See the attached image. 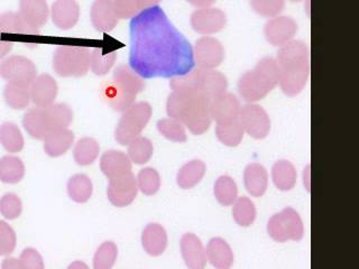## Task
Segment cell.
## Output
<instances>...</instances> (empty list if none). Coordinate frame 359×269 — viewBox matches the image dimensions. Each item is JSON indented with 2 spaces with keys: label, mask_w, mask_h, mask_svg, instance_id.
<instances>
[{
  "label": "cell",
  "mask_w": 359,
  "mask_h": 269,
  "mask_svg": "<svg viewBox=\"0 0 359 269\" xmlns=\"http://www.w3.org/2000/svg\"><path fill=\"white\" fill-rule=\"evenodd\" d=\"M129 33V67L140 78H173L194 70V48L160 6L133 17Z\"/></svg>",
  "instance_id": "6da1fadb"
},
{
  "label": "cell",
  "mask_w": 359,
  "mask_h": 269,
  "mask_svg": "<svg viewBox=\"0 0 359 269\" xmlns=\"http://www.w3.org/2000/svg\"><path fill=\"white\" fill-rule=\"evenodd\" d=\"M166 102L168 117L181 121L194 134H202L210 127V99L188 85L171 88Z\"/></svg>",
  "instance_id": "7a4b0ae2"
},
{
  "label": "cell",
  "mask_w": 359,
  "mask_h": 269,
  "mask_svg": "<svg viewBox=\"0 0 359 269\" xmlns=\"http://www.w3.org/2000/svg\"><path fill=\"white\" fill-rule=\"evenodd\" d=\"M280 89L295 97L304 89L310 74L309 48L300 41H291L280 46L275 59Z\"/></svg>",
  "instance_id": "3957f363"
},
{
  "label": "cell",
  "mask_w": 359,
  "mask_h": 269,
  "mask_svg": "<svg viewBox=\"0 0 359 269\" xmlns=\"http://www.w3.org/2000/svg\"><path fill=\"white\" fill-rule=\"evenodd\" d=\"M145 89V82L128 67L116 69L111 81L101 85V97L116 111L123 112L135 104L138 93Z\"/></svg>",
  "instance_id": "277c9868"
},
{
  "label": "cell",
  "mask_w": 359,
  "mask_h": 269,
  "mask_svg": "<svg viewBox=\"0 0 359 269\" xmlns=\"http://www.w3.org/2000/svg\"><path fill=\"white\" fill-rule=\"evenodd\" d=\"M278 83V69L273 57H265L258 62L254 70L241 76L238 82V91L241 98L247 102L262 100Z\"/></svg>",
  "instance_id": "5b68a950"
},
{
  "label": "cell",
  "mask_w": 359,
  "mask_h": 269,
  "mask_svg": "<svg viewBox=\"0 0 359 269\" xmlns=\"http://www.w3.org/2000/svg\"><path fill=\"white\" fill-rule=\"evenodd\" d=\"M53 69L62 78H81L90 70V48L60 45L53 55Z\"/></svg>",
  "instance_id": "8992f818"
},
{
  "label": "cell",
  "mask_w": 359,
  "mask_h": 269,
  "mask_svg": "<svg viewBox=\"0 0 359 269\" xmlns=\"http://www.w3.org/2000/svg\"><path fill=\"white\" fill-rule=\"evenodd\" d=\"M179 85L196 88L212 100L213 98L226 92L228 81L227 78L218 71L205 70V69L198 67L185 76L172 78L170 87H179Z\"/></svg>",
  "instance_id": "52a82bcc"
},
{
  "label": "cell",
  "mask_w": 359,
  "mask_h": 269,
  "mask_svg": "<svg viewBox=\"0 0 359 269\" xmlns=\"http://www.w3.org/2000/svg\"><path fill=\"white\" fill-rule=\"evenodd\" d=\"M151 106L147 102H138L123 111V117L116 128L115 138L121 145H128L135 138L140 137L151 120Z\"/></svg>",
  "instance_id": "ba28073f"
},
{
  "label": "cell",
  "mask_w": 359,
  "mask_h": 269,
  "mask_svg": "<svg viewBox=\"0 0 359 269\" xmlns=\"http://www.w3.org/2000/svg\"><path fill=\"white\" fill-rule=\"evenodd\" d=\"M267 231L278 242L300 241L304 235V227L299 213L292 207H286L269 219Z\"/></svg>",
  "instance_id": "9c48e42d"
},
{
  "label": "cell",
  "mask_w": 359,
  "mask_h": 269,
  "mask_svg": "<svg viewBox=\"0 0 359 269\" xmlns=\"http://www.w3.org/2000/svg\"><path fill=\"white\" fill-rule=\"evenodd\" d=\"M0 76L8 83L31 87L37 76L36 67L25 56H9L0 63Z\"/></svg>",
  "instance_id": "30bf717a"
},
{
  "label": "cell",
  "mask_w": 359,
  "mask_h": 269,
  "mask_svg": "<svg viewBox=\"0 0 359 269\" xmlns=\"http://www.w3.org/2000/svg\"><path fill=\"white\" fill-rule=\"evenodd\" d=\"M238 120L244 132L255 139H264L271 130L269 115L258 104H250L241 108Z\"/></svg>",
  "instance_id": "8fae6325"
},
{
  "label": "cell",
  "mask_w": 359,
  "mask_h": 269,
  "mask_svg": "<svg viewBox=\"0 0 359 269\" xmlns=\"http://www.w3.org/2000/svg\"><path fill=\"white\" fill-rule=\"evenodd\" d=\"M194 59L200 69L216 70L224 59V50L222 43L213 37H202L194 46Z\"/></svg>",
  "instance_id": "7c38bea8"
},
{
  "label": "cell",
  "mask_w": 359,
  "mask_h": 269,
  "mask_svg": "<svg viewBox=\"0 0 359 269\" xmlns=\"http://www.w3.org/2000/svg\"><path fill=\"white\" fill-rule=\"evenodd\" d=\"M137 181L134 174H125L123 177L110 179L107 188V195L112 205L117 207H127L137 196Z\"/></svg>",
  "instance_id": "4fadbf2b"
},
{
  "label": "cell",
  "mask_w": 359,
  "mask_h": 269,
  "mask_svg": "<svg viewBox=\"0 0 359 269\" xmlns=\"http://www.w3.org/2000/svg\"><path fill=\"white\" fill-rule=\"evenodd\" d=\"M227 24V16L224 11L212 7L200 8L191 15V26L196 33L211 35L222 31Z\"/></svg>",
  "instance_id": "5bb4252c"
},
{
  "label": "cell",
  "mask_w": 359,
  "mask_h": 269,
  "mask_svg": "<svg viewBox=\"0 0 359 269\" xmlns=\"http://www.w3.org/2000/svg\"><path fill=\"white\" fill-rule=\"evenodd\" d=\"M297 32V22L291 17H272V20H269L264 27L267 42L274 46H283L291 42Z\"/></svg>",
  "instance_id": "9a60e30c"
},
{
  "label": "cell",
  "mask_w": 359,
  "mask_h": 269,
  "mask_svg": "<svg viewBox=\"0 0 359 269\" xmlns=\"http://www.w3.org/2000/svg\"><path fill=\"white\" fill-rule=\"evenodd\" d=\"M29 92L31 100L37 108H48L54 104L59 92V87L53 76L50 74H41L31 84Z\"/></svg>",
  "instance_id": "2e32d148"
},
{
  "label": "cell",
  "mask_w": 359,
  "mask_h": 269,
  "mask_svg": "<svg viewBox=\"0 0 359 269\" xmlns=\"http://www.w3.org/2000/svg\"><path fill=\"white\" fill-rule=\"evenodd\" d=\"M50 16L56 27L67 31L78 24L80 7L76 0H55L50 8Z\"/></svg>",
  "instance_id": "e0dca14e"
},
{
  "label": "cell",
  "mask_w": 359,
  "mask_h": 269,
  "mask_svg": "<svg viewBox=\"0 0 359 269\" xmlns=\"http://www.w3.org/2000/svg\"><path fill=\"white\" fill-rule=\"evenodd\" d=\"M181 251L189 269H205L207 254L205 247L194 233H185L181 238Z\"/></svg>",
  "instance_id": "ac0fdd59"
},
{
  "label": "cell",
  "mask_w": 359,
  "mask_h": 269,
  "mask_svg": "<svg viewBox=\"0 0 359 269\" xmlns=\"http://www.w3.org/2000/svg\"><path fill=\"white\" fill-rule=\"evenodd\" d=\"M241 102L233 93L224 92L210 101V117L218 123L238 118Z\"/></svg>",
  "instance_id": "d6986e66"
},
{
  "label": "cell",
  "mask_w": 359,
  "mask_h": 269,
  "mask_svg": "<svg viewBox=\"0 0 359 269\" xmlns=\"http://www.w3.org/2000/svg\"><path fill=\"white\" fill-rule=\"evenodd\" d=\"M90 16L93 27L102 33L111 32L117 26L119 20L112 5V0H95Z\"/></svg>",
  "instance_id": "ffe728a7"
},
{
  "label": "cell",
  "mask_w": 359,
  "mask_h": 269,
  "mask_svg": "<svg viewBox=\"0 0 359 269\" xmlns=\"http://www.w3.org/2000/svg\"><path fill=\"white\" fill-rule=\"evenodd\" d=\"M100 168L108 179H115L130 173L132 162L123 151H108L101 156Z\"/></svg>",
  "instance_id": "44dd1931"
},
{
  "label": "cell",
  "mask_w": 359,
  "mask_h": 269,
  "mask_svg": "<svg viewBox=\"0 0 359 269\" xmlns=\"http://www.w3.org/2000/svg\"><path fill=\"white\" fill-rule=\"evenodd\" d=\"M18 13L37 31L48 22L50 17V8L46 0H20Z\"/></svg>",
  "instance_id": "7402d4cb"
},
{
  "label": "cell",
  "mask_w": 359,
  "mask_h": 269,
  "mask_svg": "<svg viewBox=\"0 0 359 269\" xmlns=\"http://www.w3.org/2000/svg\"><path fill=\"white\" fill-rule=\"evenodd\" d=\"M144 249L153 257L162 255L168 247V235L164 228L158 223H149L142 235Z\"/></svg>",
  "instance_id": "603a6c76"
},
{
  "label": "cell",
  "mask_w": 359,
  "mask_h": 269,
  "mask_svg": "<svg viewBox=\"0 0 359 269\" xmlns=\"http://www.w3.org/2000/svg\"><path fill=\"white\" fill-rule=\"evenodd\" d=\"M207 259L216 269H230L233 263V250L222 238H212L207 246Z\"/></svg>",
  "instance_id": "cb8c5ba5"
},
{
  "label": "cell",
  "mask_w": 359,
  "mask_h": 269,
  "mask_svg": "<svg viewBox=\"0 0 359 269\" xmlns=\"http://www.w3.org/2000/svg\"><path fill=\"white\" fill-rule=\"evenodd\" d=\"M245 188L250 195L259 198L266 192L269 186V173L261 164L252 163L245 168Z\"/></svg>",
  "instance_id": "d4e9b609"
},
{
  "label": "cell",
  "mask_w": 359,
  "mask_h": 269,
  "mask_svg": "<svg viewBox=\"0 0 359 269\" xmlns=\"http://www.w3.org/2000/svg\"><path fill=\"white\" fill-rule=\"evenodd\" d=\"M74 142V134L67 128L56 129L48 132L44 138L45 153L50 157L65 155Z\"/></svg>",
  "instance_id": "484cf974"
},
{
  "label": "cell",
  "mask_w": 359,
  "mask_h": 269,
  "mask_svg": "<svg viewBox=\"0 0 359 269\" xmlns=\"http://www.w3.org/2000/svg\"><path fill=\"white\" fill-rule=\"evenodd\" d=\"M0 34H15L24 36H37L39 32L32 27L20 13H4L0 15Z\"/></svg>",
  "instance_id": "4316f807"
},
{
  "label": "cell",
  "mask_w": 359,
  "mask_h": 269,
  "mask_svg": "<svg viewBox=\"0 0 359 269\" xmlns=\"http://www.w3.org/2000/svg\"><path fill=\"white\" fill-rule=\"evenodd\" d=\"M43 110L48 132L56 129L67 128L72 123L73 111L67 104H53L48 108H43Z\"/></svg>",
  "instance_id": "83f0119b"
},
{
  "label": "cell",
  "mask_w": 359,
  "mask_h": 269,
  "mask_svg": "<svg viewBox=\"0 0 359 269\" xmlns=\"http://www.w3.org/2000/svg\"><path fill=\"white\" fill-rule=\"evenodd\" d=\"M205 174V164L200 160L187 163L180 168L177 182L180 188L189 190L199 184Z\"/></svg>",
  "instance_id": "f1b7e54d"
},
{
  "label": "cell",
  "mask_w": 359,
  "mask_h": 269,
  "mask_svg": "<svg viewBox=\"0 0 359 269\" xmlns=\"http://www.w3.org/2000/svg\"><path fill=\"white\" fill-rule=\"evenodd\" d=\"M273 182L280 191H291L297 184V170L289 160H278L272 168Z\"/></svg>",
  "instance_id": "f546056e"
},
{
  "label": "cell",
  "mask_w": 359,
  "mask_h": 269,
  "mask_svg": "<svg viewBox=\"0 0 359 269\" xmlns=\"http://www.w3.org/2000/svg\"><path fill=\"white\" fill-rule=\"evenodd\" d=\"M22 126L31 137L35 139H44L48 134V125L45 120L43 108H32L22 118Z\"/></svg>",
  "instance_id": "4dcf8cb0"
},
{
  "label": "cell",
  "mask_w": 359,
  "mask_h": 269,
  "mask_svg": "<svg viewBox=\"0 0 359 269\" xmlns=\"http://www.w3.org/2000/svg\"><path fill=\"white\" fill-rule=\"evenodd\" d=\"M244 129L239 123L238 118L233 120L217 123L216 134L218 139L228 147H236L244 138Z\"/></svg>",
  "instance_id": "1f68e13d"
},
{
  "label": "cell",
  "mask_w": 359,
  "mask_h": 269,
  "mask_svg": "<svg viewBox=\"0 0 359 269\" xmlns=\"http://www.w3.org/2000/svg\"><path fill=\"white\" fill-rule=\"evenodd\" d=\"M25 175V165L16 156H5L0 160V181L7 184L20 182Z\"/></svg>",
  "instance_id": "d6a6232c"
},
{
  "label": "cell",
  "mask_w": 359,
  "mask_h": 269,
  "mask_svg": "<svg viewBox=\"0 0 359 269\" xmlns=\"http://www.w3.org/2000/svg\"><path fill=\"white\" fill-rule=\"evenodd\" d=\"M93 192L91 179L84 174H76L67 182V193L76 203H86Z\"/></svg>",
  "instance_id": "836d02e7"
},
{
  "label": "cell",
  "mask_w": 359,
  "mask_h": 269,
  "mask_svg": "<svg viewBox=\"0 0 359 269\" xmlns=\"http://www.w3.org/2000/svg\"><path fill=\"white\" fill-rule=\"evenodd\" d=\"M116 50H106L104 48H95L90 50V70L95 76H104L111 70L116 62Z\"/></svg>",
  "instance_id": "e575fe53"
},
{
  "label": "cell",
  "mask_w": 359,
  "mask_h": 269,
  "mask_svg": "<svg viewBox=\"0 0 359 269\" xmlns=\"http://www.w3.org/2000/svg\"><path fill=\"white\" fill-rule=\"evenodd\" d=\"M99 151H100V147H99L97 140L93 138L84 137L79 140L74 146L73 157L79 165L87 166L93 164L97 160Z\"/></svg>",
  "instance_id": "d590c367"
},
{
  "label": "cell",
  "mask_w": 359,
  "mask_h": 269,
  "mask_svg": "<svg viewBox=\"0 0 359 269\" xmlns=\"http://www.w3.org/2000/svg\"><path fill=\"white\" fill-rule=\"evenodd\" d=\"M4 99L6 104L13 109H25L31 102L29 87L20 85V84L7 83L4 88Z\"/></svg>",
  "instance_id": "8d00e7d4"
},
{
  "label": "cell",
  "mask_w": 359,
  "mask_h": 269,
  "mask_svg": "<svg viewBox=\"0 0 359 269\" xmlns=\"http://www.w3.org/2000/svg\"><path fill=\"white\" fill-rule=\"evenodd\" d=\"M0 144L9 153H20L24 149V137L17 125L5 123L0 126Z\"/></svg>",
  "instance_id": "74e56055"
},
{
  "label": "cell",
  "mask_w": 359,
  "mask_h": 269,
  "mask_svg": "<svg viewBox=\"0 0 359 269\" xmlns=\"http://www.w3.org/2000/svg\"><path fill=\"white\" fill-rule=\"evenodd\" d=\"M154 147L149 138L140 137L135 138L128 144V155L130 162L137 164V165H144L151 160L153 156Z\"/></svg>",
  "instance_id": "f35d334b"
},
{
  "label": "cell",
  "mask_w": 359,
  "mask_h": 269,
  "mask_svg": "<svg viewBox=\"0 0 359 269\" xmlns=\"http://www.w3.org/2000/svg\"><path fill=\"white\" fill-rule=\"evenodd\" d=\"M233 216L241 227H250L256 219V207L247 196L237 198L233 207Z\"/></svg>",
  "instance_id": "ab89813d"
},
{
  "label": "cell",
  "mask_w": 359,
  "mask_h": 269,
  "mask_svg": "<svg viewBox=\"0 0 359 269\" xmlns=\"http://www.w3.org/2000/svg\"><path fill=\"white\" fill-rule=\"evenodd\" d=\"M237 184L235 181L227 175L219 177L215 183V196L217 201L224 207H229L237 200Z\"/></svg>",
  "instance_id": "60d3db41"
},
{
  "label": "cell",
  "mask_w": 359,
  "mask_h": 269,
  "mask_svg": "<svg viewBox=\"0 0 359 269\" xmlns=\"http://www.w3.org/2000/svg\"><path fill=\"white\" fill-rule=\"evenodd\" d=\"M157 129L166 139L175 142V143H184L187 140L185 127L181 121L174 118H165L157 123Z\"/></svg>",
  "instance_id": "b9f144b4"
},
{
  "label": "cell",
  "mask_w": 359,
  "mask_h": 269,
  "mask_svg": "<svg viewBox=\"0 0 359 269\" xmlns=\"http://www.w3.org/2000/svg\"><path fill=\"white\" fill-rule=\"evenodd\" d=\"M118 249L112 241H106L99 247L93 258V268L111 269L117 261Z\"/></svg>",
  "instance_id": "7bdbcfd3"
},
{
  "label": "cell",
  "mask_w": 359,
  "mask_h": 269,
  "mask_svg": "<svg viewBox=\"0 0 359 269\" xmlns=\"http://www.w3.org/2000/svg\"><path fill=\"white\" fill-rule=\"evenodd\" d=\"M137 186L145 195H154L161 188V177L155 168L146 167L138 173Z\"/></svg>",
  "instance_id": "ee69618b"
},
{
  "label": "cell",
  "mask_w": 359,
  "mask_h": 269,
  "mask_svg": "<svg viewBox=\"0 0 359 269\" xmlns=\"http://www.w3.org/2000/svg\"><path fill=\"white\" fill-rule=\"evenodd\" d=\"M112 5L119 20L133 18L147 9L144 0H112Z\"/></svg>",
  "instance_id": "f6af8a7d"
},
{
  "label": "cell",
  "mask_w": 359,
  "mask_h": 269,
  "mask_svg": "<svg viewBox=\"0 0 359 269\" xmlns=\"http://www.w3.org/2000/svg\"><path fill=\"white\" fill-rule=\"evenodd\" d=\"M22 203L14 193H7L0 199V213L8 220H14L22 214Z\"/></svg>",
  "instance_id": "bcb514c9"
},
{
  "label": "cell",
  "mask_w": 359,
  "mask_h": 269,
  "mask_svg": "<svg viewBox=\"0 0 359 269\" xmlns=\"http://www.w3.org/2000/svg\"><path fill=\"white\" fill-rule=\"evenodd\" d=\"M255 13L264 17H275L282 13L284 0H250Z\"/></svg>",
  "instance_id": "7dc6e473"
},
{
  "label": "cell",
  "mask_w": 359,
  "mask_h": 269,
  "mask_svg": "<svg viewBox=\"0 0 359 269\" xmlns=\"http://www.w3.org/2000/svg\"><path fill=\"white\" fill-rule=\"evenodd\" d=\"M16 248V233L5 221H0V257L9 256Z\"/></svg>",
  "instance_id": "c3c4849f"
},
{
  "label": "cell",
  "mask_w": 359,
  "mask_h": 269,
  "mask_svg": "<svg viewBox=\"0 0 359 269\" xmlns=\"http://www.w3.org/2000/svg\"><path fill=\"white\" fill-rule=\"evenodd\" d=\"M18 261H20L22 269H44L42 256L39 255V251L33 248H26L20 254Z\"/></svg>",
  "instance_id": "681fc988"
},
{
  "label": "cell",
  "mask_w": 359,
  "mask_h": 269,
  "mask_svg": "<svg viewBox=\"0 0 359 269\" xmlns=\"http://www.w3.org/2000/svg\"><path fill=\"white\" fill-rule=\"evenodd\" d=\"M14 43L11 42L8 39H3L1 34H0V60L5 59L7 54H9L11 50H13Z\"/></svg>",
  "instance_id": "f907efd6"
},
{
  "label": "cell",
  "mask_w": 359,
  "mask_h": 269,
  "mask_svg": "<svg viewBox=\"0 0 359 269\" xmlns=\"http://www.w3.org/2000/svg\"><path fill=\"white\" fill-rule=\"evenodd\" d=\"M1 269H22L18 259L15 258H7L1 263Z\"/></svg>",
  "instance_id": "816d5d0a"
},
{
  "label": "cell",
  "mask_w": 359,
  "mask_h": 269,
  "mask_svg": "<svg viewBox=\"0 0 359 269\" xmlns=\"http://www.w3.org/2000/svg\"><path fill=\"white\" fill-rule=\"evenodd\" d=\"M190 5L194 6L196 8H207L210 7L216 0H187Z\"/></svg>",
  "instance_id": "f5cc1de1"
},
{
  "label": "cell",
  "mask_w": 359,
  "mask_h": 269,
  "mask_svg": "<svg viewBox=\"0 0 359 269\" xmlns=\"http://www.w3.org/2000/svg\"><path fill=\"white\" fill-rule=\"evenodd\" d=\"M67 269H89V267L83 261H73L70 266L67 267Z\"/></svg>",
  "instance_id": "db71d44e"
},
{
  "label": "cell",
  "mask_w": 359,
  "mask_h": 269,
  "mask_svg": "<svg viewBox=\"0 0 359 269\" xmlns=\"http://www.w3.org/2000/svg\"><path fill=\"white\" fill-rule=\"evenodd\" d=\"M292 3H300V1H303V0H290Z\"/></svg>",
  "instance_id": "11a10c76"
}]
</instances>
